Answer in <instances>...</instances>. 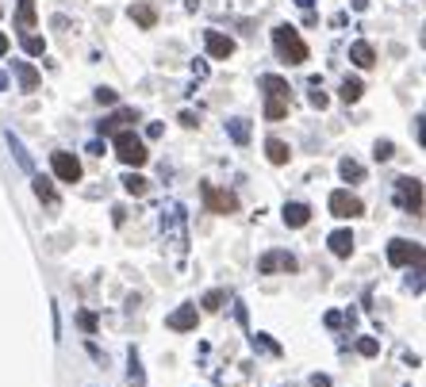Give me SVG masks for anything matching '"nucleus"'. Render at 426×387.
Segmentation results:
<instances>
[{
    "label": "nucleus",
    "instance_id": "25",
    "mask_svg": "<svg viewBox=\"0 0 426 387\" xmlns=\"http://www.w3.org/2000/svg\"><path fill=\"white\" fill-rule=\"evenodd\" d=\"M361 92H365V84H361V81H353V77H346V81H342V100H346V104H357Z\"/></svg>",
    "mask_w": 426,
    "mask_h": 387
},
{
    "label": "nucleus",
    "instance_id": "15",
    "mask_svg": "<svg viewBox=\"0 0 426 387\" xmlns=\"http://www.w3.org/2000/svg\"><path fill=\"white\" fill-rule=\"evenodd\" d=\"M265 157L273 165H288V157H292V150H288V142H281V138H269L265 142Z\"/></svg>",
    "mask_w": 426,
    "mask_h": 387
},
{
    "label": "nucleus",
    "instance_id": "34",
    "mask_svg": "<svg viewBox=\"0 0 426 387\" xmlns=\"http://www.w3.org/2000/svg\"><path fill=\"white\" fill-rule=\"evenodd\" d=\"M96 100H100V104H108V107H112V104H116L119 96H116V89H96Z\"/></svg>",
    "mask_w": 426,
    "mask_h": 387
},
{
    "label": "nucleus",
    "instance_id": "28",
    "mask_svg": "<svg viewBox=\"0 0 426 387\" xmlns=\"http://www.w3.org/2000/svg\"><path fill=\"white\" fill-rule=\"evenodd\" d=\"M308 100H311V107H319V111L330 104V96L323 92V84H319V81H311V96H308Z\"/></svg>",
    "mask_w": 426,
    "mask_h": 387
},
{
    "label": "nucleus",
    "instance_id": "17",
    "mask_svg": "<svg viewBox=\"0 0 426 387\" xmlns=\"http://www.w3.org/2000/svg\"><path fill=\"white\" fill-rule=\"evenodd\" d=\"M131 19H134L139 27H146V31H150V27L158 24V12H154L150 4H131Z\"/></svg>",
    "mask_w": 426,
    "mask_h": 387
},
{
    "label": "nucleus",
    "instance_id": "16",
    "mask_svg": "<svg viewBox=\"0 0 426 387\" xmlns=\"http://www.w3.org/2000/svg\"><path fill=\"white\" fill-rule=\"evenodd\" d=\"M261 89H265V96H284V100H288V92H292V89H288V81H284V77H276V73L261 77Z\"/></svg>",
    "mask_w": 426,
    "mask_h": 387
},
{
    "label": "nucleus",
    "instance_id": "9",
    "mask_svg": "<svg viewBox=\"0 0 426 387\" xmlns=\"http://www.w3.org/2000/svg\"><path fill=\"white\" fill-rule=\"evenodd\" d=\"M204 46H208L211 58H231L234 54V39L223 31H204Z\"/></svg>",
    "mask_w": 426,
    "mask_h": 387
},
{
    "label": "nucleus",
    "instance_id": "11",
    "mask_svg": "<svg viewBox=\"0 0 426 387\" xmlns=\"http://www.w3.org/2000/svg\"><path fill=\"white\" fill-rule=\"evenodd\" d=\"M284 223L292 226V231L308 226V223H311V207H308V204H284Z\"/></svg>",
    "mask_w": 426,
    "mask_h": 387
},
{
    "label": "nucleus",
    "instance_id": "21",
    "mask_svg": "<svg viewBox=\"0 0 426 387\" xmlns=\"http://www.w3.org/2000/svg\"><path fill=\"white\" fill-rule=\"evenodd\" d=\"M123 188L131 192V196H146V192H150V181H146V177H139V173H127L123 177Z\"/></svg>",
    "mask_w": 426,
    "mask_h": 387
},
{
    "label": "nucleus",
    "instance_id": "2",
    "mask_svg": "<svg viewBox=\"0 0 426 387\" xmlns=\"http://www.w3.org/2000/svg\"><path fill=\"white\" fill-rule=\"evenodd\" d=\"M112 134H116V157H119L123 165H134V169H139V165L150 161V154H146V142H142L134 131H112Z\"/></svg>",
    "mask_w": 426,
    "mask_h": 387
},
{
    "label": "nucleus",
    "instance_id": "35",
    "mask_svg": "<svg viewBox=\"0 0 426 387\" xmlns=\"http://www.w3.org/2000/svg\"><path fill=\"white\" fill-rule=\"evenodd\" d=\"M77 322H81V330H89V334L96 330V314H92V311H81V318H77Z\"/></svg>",
    "mask_w": 426,
    "mask_h": 387
},
{
    "label": "nucleus",
    "instance_id": "6",
    "mask_svg": "<svg viewBox=\"0 0 426 387\" xmlns=\"http://www.w3.org/2000/svg\"><path fill=\"white\" fill-rule=\"evenodd\" d=\"M51 169H54V177H58V181H66V184L81 181V161H77L73 154H66V150L51 154Z\"/></svg>",
    "mask_w": 426,
    "mask_h": 387
},
{
    "label": "nucleus",
    "instance_id": "27",
    "mask_svg": "<svg viewBox=\"0 0 426 387\" xmlns=\"http://www.w3.org/2000/svg\"><path fill=\"white\" fill-rule=\"evenodd\" d=\"M131 119H134V111H119V116H112V119H104V123H100V134H112L119 123H131Z\"/></svg>",
    "mask_w": 426,
    "mask_h": 387
},
{
    "label": "nucleus",
    "instance_id": "32",
    "mask_svg": "<svg viewBox=\"0 0 426 387\" xmlns=\"http://www.w3.org/2000/svg\"><path fill=\"white\" fill-rule=\"evenodd\" d=\"M223 291H208V296H204V307H208V311H219V303H223Z\"/></svg>",
    "mask_w": 426,
    "mask_h": 387
},
{
    "label": "nucleus",
    "instance_id": "29",
    "mask_svg": "<svg viewBox=\"0 0 426 387\" xmlns=\"http://www.w3.org/2000/svg\"><path fill=\"white\" fill-rule=\"evenodd\" d=\"M127 379H131V387H146V376H142V364L134 353H131V372H127Z\"/></svg>",
    "mask_w": 426,
    "mask_h": 387
},
{
    "label": "nucleus",
    "instance_id": "10",
    "mask_svg": "<svg viewBox=\"0 0 426 387\" xmlns=\"http://www.w3.org/2000/svg\"><path fill=\"white\" fill-rule=\"evenodd\" d=\"M196 318H200V314H196V307H177V311L166 318V326L177 330V334H184V330H196Z\"/></svg>",
    "mask_w": 426,
    "mask_h": 387
},
{
    "label": "nucleus",
    "instance_id": "24",
    "mask_svg": "<svg viewBox=\"0 0 426 387\" xmlns=\"http://www.w3.org/2000/svg\"><path fill=\"white\" fill-rule=\"evenodd\" d=\"M35 196H39L42 204H54V199H58V192H54V184L46 181V177H35Z\"/></svg>",
    "mask_w": 426,
    "mask_h": 387
},
{
    "label": "nucleus",
    "instance_id": "20",
    "mask_svg": "<svg viewBox=\"0 0 426 387\" xmlns=\"http://www.w3.org/2000/svg\"><path fill=\"white\" fill-rule=\"evenodd\" d=\"M16 24L24 27V31H31V27H35V0H19V8H16Z\"/></svg>",
    "mask_w": 426,
    "mask_h": 387
},
{
    "label": "nucleus",
    "instance_id": "8",
    "mask_svg": "<svg viewBox=\"0 0 426 387\" xmlns=\"http://www.w3.org/2000/svg\"><path fill=\"white\" fill-rule=\"evenodd\" d=\"M388 261L396 264V269H403V264H411V261H423V249L415 246V242H407V238H392L388 242Z\"/></svg>",
    "mask_w": 426,
    "mask_h": 387
},
{
    "label": "nucleus",
    "instance_id": "12",
    "mask_svg": "<svg viewBox=\"0 0 426 387\" xmlns=\"http://www.w3.org/2000/svg\"><path fill=\"white\" fill-rule=\"evenodd\" d=\"M326 246H330V253H335V257H350L357 242H353V234H350V231H335L330 238H326Z\"/></svg>",
    "mask_w": 426,
    "mask_h": 387
},
{
    "label": "nucleus",
    "instance_id": "37",
    "mask_svg": "<svg viewBox=\"0 0 426 387\" xmlns=\"http://www.w3.org/2000/svg\"><path fill=\"white\" fill-rule=\"evenodd\" d=\"M193 73L204 81V77H208V66H204V62H193Z\"/></svg>",
    "mask_w": 426,
    "mask_h": 387
},
{
    "label": "nucleus",
    "instance_id": "1",
    "mask_svg": "<svg viewBox=\"0 0 426 387\" xmlns=\"http://www.w3.org/2000/svg\"><path fill=\"white\" fill-rule=\"evenodd\" d=\"M273 46H276V54H281L288 66H303V62H308V42H303L300 31L288 27V24L273 27Z\"/></svg>",
    "mask_w": 426,
    "mask_h": 387
},
{
    "label": "nucleus",
    "instance_id": "18",
    "mask_svg": "<svg viewBox=\"0 0 426 387\" xmlns=\"http://www.w3.org/2000/svg\"><path fill=\"white\" fill-rule=\"evenodd\" d=\"M338 173H342V181H365V165L353 161V157H342V161H338Z\"/></svg>",
    "mask_w": 426,
    "mask_h": 387
},
{
    "label": "nucleus",
    "instance_id": "26",
    "mask_svg": "<svg viewBox=\"0 0 426 387\" xmlns=\"http://www.w3.org/2000/svg\"><path fill=\"white\" fill-rule=\"evenodd\" d=\"M24 50L31 54V58H39V54H46V39H39V35L24 31Z\"/></svg>",
    "mask_w": 426,
    "mask_h": 387
},
{
    "label": "nucleus",
    "instance_id": "39",
    "mask_svg": "<svg viewBox=\"0 0 426 387\" xmlns=\"http://www.w3.org/2000/svg\"><path fill=\"white\" fill-rule=\"evenodd\" d=\"M8 46H12V42H8V35L0 31V54H8Z\"/></svg>",
    "mask_w": 426,
    "mask_h": 387
},
{
    "label": "nucleus",
    "instance_id": "33",
    "mask_svg": "<svg viewBox=\"0 0 426 387\" xmlns=\"http://www.w3.org/2000/svg\"><path fill=\"white\" fill-rule=\"evenodd\" d=\"M388 157H392V142H376V161H388Z\"/></svg>",
    "mask_w": 426,
    "mask_h": 387
},
{
    "label": "nucleus",
    "instance_id": "31",
    "mask_svg": "<svg viewBox=\"0 0 426 387\" xmlns=\"http://www.w3.org/2000/svg\"><path fill=\"white\" fill-rule=\"evenodd\" d=\"M254 349H265V353H281L276 341H269V334H254Z\"/></svg>",
    "mask_w": 426,
    "mask_h": 387
},
{
    "label": "nucleus",
    "instance_id": "14",
    "mask_svg": "<svg viewBox=\"0 0 426 387\" xmlns=\"http://www.w3.org/2000/svg\"><path fill=\"white\" fill-rule=\"evenodd\" d=\"M12 69H16V77H19V89H24V92H35V89H39V69H35L31 62H16V66H12Z\"/></svg>",
    "mask_w": 426,
    "mask_h": 387
},
{
    "label": "nucleus",
    "instance_id": "13",
    "mask_svg": "<svg viewBox=\"0 0 426 387\" xmlns=\"http://www.w3.org/2000/svg\"><path fill=\"white\" fill-rule=\"evenodd\" d=\"M350 62H353V66H361V69H373L376 66V50L369 46V42H353V46H350Z\"/></svg>",
    "mask_w": 426,
    "mask_h": 387
},
{
    "label": "nucleus",
    "instance_id": "4",
    "mask_svg": "<svg viewBox=\"0 0 426 387\" xmlns=\"http://www.w3.org/2000/svg\"><path fill=\"white\" fill-rule=\"evenodd\" d=\"M296 269H300V261H296L288 249H269V253H261V261H258L261 276H273V272H296Z\"/></svg>",
    "mask_w": 426,
    "mask_h": 387
},
{
    "label": "nucleus",
    "instance_id": "22",
    "mask_svg": "<svg viewBox=\"0 0 426 387\" xmlns=\"http://www.w3.org/2000/svg\"><path fill=\"white\" fill-rule=\"evenodd\" d=\"M288 116V100L284 96H269L265 100V119H284Z\"/></svg>",
    "mask_w": 426,
    "mask_h": 387
},
{
    "label": "nucleus",
    "instance_id": "23",
    "mask_svg": "<svg viewBox=\"0 0 426 387\" xmlns=\"http://www.w3.org/2000/svg\"><path fill=\"white\" fill-rule=\"evenodd\" d=\"M227 131H231V138L238 142V146H246V142H250V123H246V119H231V123H227Z\"/></svg>",
    "mask_w": 426,
    "mask_h": 387
},
{
    "label": "nucleus",
    "instance_id": "38",
    "mask_svg": "<svg viewBox=\"0 0 426 387\" xmlns=\"http://www.w3.org/2000/svg\"><path fill=\"white\" fill-rule=\"evenodd\" d=\"M311 387H330V379H326V376H311Z\"/></svg>",
    "mask_w": 426,
    "mask_h": 387
},
{
    "label": "nucleus",
    "instance_id": "7",
    "mask_svg": "<svg viewBox=\"0 0 426 387\" xmlns=\"http://www.w3.org/2000/svg\"><path fill=\"white\" fill-rule=\"evenodd\" d=\"M330 211H335L338 219H357V215H365V204H361L353 192L338 188V192H330Z\"/></svg>",
    "mask_w": 426,
    "mask_h": 387
},
{
    "label": "nucleus",
    "instance_id": "40",
    "mask_svg": "<svg viewBox=\"0 0 426 387\" xmlns=\"http://www.w3.org/2000/svg\"><path fill=\"white\" fill-rule=\"evenodd\" d=\"M0 89H8V73H0Z\"/></svg>",
    "mask_w": 426,
    "mask_h": 387
},
{
    "label": "nucleus",
    "instance_id": "30",
    "mask_svg": "<svg viewBox=\"0 0 426 387\" xmlns=\"http://www.w3.org/2000/svg\"><path fill=\"white\" fill-rule=\"evenodd\" d=\"M357 353L361 357H376V353H380V341H376V338H361L357 341Z\"/></svg>",
    "mask_w": 426,
    "mask_h": 387
},
{
    "label": "nucleus",
    "instance_id": "41",
    "mask_svg": "<svg viewBox=\"0 0 426 387\" xmlns=\"http://www.w3.org/2000/svg\"><path fill=\"white\" fill-rule=\"evenodd\" d=\"M296 4H300V8H311V4H315V0H296Z\"/></svg>",
    "mask_w": 426,
    "mask_h": 387
},
{
    "label": "nucleus",
    "instance_id": "5",
    "mask_svg": "<svg viewBox=\"0 0 426 387\" xmlns=\"http://www.w3.org/2000/svg\"><path fill=\"white\" fill-rule=\"evenodd\" d=\"M204 204H208V211L211 215H234L238 211V196L234 192H223V188H215V184H204Z\"/></svg>",
    "mask_w": 426,
    "mask_h": 387
},
{
    "label": "nucleus",
    "instance_id": "19",
    "mask_svg": "<svg viewBox=\"0 0 426 387\" xmlns=\"http://www.w3.org/2000/svg\"><path fill=\"white\" fill-rule=\"evenodd\" d=\"M8 146H12V154H16V161L24 165L27 173H35V161H31V154H27V150H24V142H19L12 131H8Z\"/></svg>",
    "mask_w": 426,
    "mask_h": 387
},
{
    "label": "nucleus",
    "instance_id": "3",
    "mask_svg": "<svg viewBox=\"0 0 426 387\" xmlns=\"http://www.w3.org/2000/svg\"><path fill=\"white\" fill-rule=\"evenodd\" d=\"M396 204H400L403 211L418 215L423 211V184H418L415 177H400V181H396Z\"/></svg>",
    "mask_w": 426,
    "mask_h": 387
},
{
    "label": "nucleus",
    "instance_id": "36",
    "mask_svg": "<svg viewBox=\"0 0 426 387\" xmlns=\"http://www.w3.org/2000/svg\"><path fill=\"white\" fill-rule=\"evenodd\" d=\"M181 123H184V127H196V123H200V119H196L193 111H181Z\"/></svg>",
    "mask_w": 426,
    "mask_h": 387
}]
</instances>
